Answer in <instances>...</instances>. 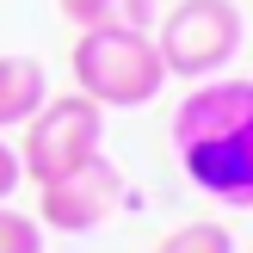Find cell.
<instances>
[{
    "label": "cell",
    "mask_w": 253,
    "mask_h": 253,
    "mask_svg": "<svg viewBox=\"0 0 253 253\" xmlns=\"http://www.w3.org/2000/svg\"><path fill=\"white\" fill-rule=\"evenodd\" d=\"M0 253H43V222L0 204Z\"/></svg>",
    "instance_id": "obj_9"
},
{
    "label": "cell",
    "mask_w": 253,
    "mask_h": 253,
    "mask_svg": "<svg viewBox=\"0 0 253 253\" xmlns=\"http://www.w3.org/2000/svg\"><path fill=\"white\" fill-rule=\"evenodd\" d=\"M155 253H235V229L229 222H179L155 241Z\"/></svg>",
    "instance_id": "obj_8"
},
{
    "label": "cell",
    "mask_w": 253,
    "mask_h": 253,
    "mask_svg": "<svg viewBox=\"0 0 253 253\" xmlns=\"http://www.w3.org/2000/svg\"><path fill=\"white\" fill-rule=\"evenodd\" d=\"M49 99V74L37 56H0V136L25 130Z\"/></svg>",
    "instance_id": "obj_6"
},
{
    "label": "cell",
    "mask_w": 253,
    "mask_h": 253,
    "mask_svg": "<svg viewBox=\"0 0 253 253\" xmlns=\"http://www.w3.org/2000/svg\"><path fill=\"white\" fill-rule=\"evenodd\" d=\"M25 185V167H19V148L0 136V204H12V192Z\"/></svg>",
    "instance_id": "obj_10"
},
{
    "label": "cell",
    "mask_w": 253,
    "mask_h": 253,
    "mask_svg": "<svg viewBox=\"0 0 253 253\" xmlns=\"http://www.w3.org/2000/svg\"><path fill=\"white\" fill-rule=\"evenodd\" d=\"M124 198V173L111 155H93L86 167H74L68 179L56 185H37V222L56 235H93L99 222L118 210Z\"/></svg>",
    "instance_id": "obj_5"
},
{
    "label": "cell",
    "mask_w": 253,
    "mask_h": 253,
    "mask_svg": "<svg viewBox=\"0 0 253 253\" xmlns=\"http://www.w3.org/2000/svg\"><path fill=\"white\" fill-rule=\"evenodd\" d=\"M93 155H105V111L93 105L86 93H49L43 111L25 124L19 136V167L31 185H56L68 179L74 167H86Z\"/></svg>",
    "instance_id": "obj_4"
},
{
    "label": "cell",
    "mask_w": 253,
    "mask_h": 253,
    "mask_svg": "<svg viewBox=\"0 0 253 253\" xmlns=\"http://www.w3.org/2000/svg\"><path fill=\"white\" fill-rule=\"evenodd\" d=\"M62 19L81 31H155L161 0H62Z\"/></svg>",
    "instance_id": "obj_7"
},
{
    "label": "cell",
    "mask_w": 253,
    "mask_h": 253,
    "mask_svg": "<svg viewBox=\"0 0 253 253\" xmlns=\"http://www.w3.org/2000/svg\"><path fill=\"white\" fill-rule=\"evenodd\" d=\"M68 68L74 93H86L99 111H142L167 86V62L148 31H81Z\"/></svg>",
    "instance_id": "obj_2"
},
{
    "label": "cell",
    "mask_w": 253,
    "mask_h": 253,
    "mask_svg": "<svg viewBox=\"0 0 253 253\" xmlns=\"http://www.w3.org/2000/svg\"><path fill=\"white\" fill-rule=\"evenodd\" d=\"M155 49L167 62V81H216L247 43V19L235 0H173L155 19Z\"/></svg>",
    "instance_id": "obj_3"
},
{
    "label": "cell",
    "mask_w": 253,
    "mask_h": 253,
    "mask_svg": "<svg viewBox=\"0 0 253 253\" xmlns=\"http://www.w3.org/2000/svg\"><path fill=\"white\" fill-rule=\"evenodd\" d=\"M173 155L185 179L229 210H253V81L216 74L173 105Z\"/></svg>",
    "instance_id": "obj_1"
}]
</instances>
